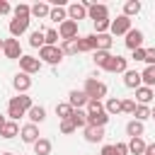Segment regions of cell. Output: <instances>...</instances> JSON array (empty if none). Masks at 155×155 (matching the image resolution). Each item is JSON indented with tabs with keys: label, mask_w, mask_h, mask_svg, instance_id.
I'll use <instances>...</instances> for the list:
<instances>
[{
	"label": "cell",
	"mask_w": 155,
	"mask_h": 155,
	"mask_svg": "<svg viewBox=\"0 0 155 155\" xmlns=\"http://www.w3.org/2000/svg\"><path fill=\"white\" fill-rule=\"evenodd\" d=\"M82 92L87 94V99H99V102H102V97H107L109 90H107V85H104L102 80H97V78H87Z\"/></svg>",
	"instance_id": "cell-1"
},
{
	"label": "cell",
	"mask_w": 155,
	"mask_h": 155,
	"mask_svg": "<svg viewBox=\"0 0 155 155\" xmlns=\"http://www.w3.org/2000/svg\"><path fill=\"white\" fill-rule=\"evenodd\" d=\"M39 61H41V63L58 65V63L63 61V51H61V46H41V48H39Z\"/></svg>",
	"instance_id": "cell-2"
},
{
	"label": "cell",
	"mask_w": 155,
	"mask_h": 155,
	"mask_svg": "<svg viewBox=\"0 0 155 155\" xmlns=\"http://www.w3.org/2000/svg\"><path fill=\"white\" fill-rule=\"evenodd\" d=\"M87 7H90V0H82V2H73V5H68V7H65V10H68V19H73V22L85 19V17H87Z\"/></svg>",
	"instance_id": "cell-3"
},
{
	"label": "cell",
	"mask_w": 155,
	"mask_h": 155,
	"mask_svg": "<svg viewBox=\"0 0 155 155\" xmlns=\"http://www.w3.org/2000/svg\"><path fill=\"white\" fill-rule=\"evenodd\" d=\"M58 36H61V41L78 39V22H73V19L61 22V24H58Z\"/></svg>",
	"instance_id": "cell-4"
},
{
	"label": "cell",
	"mask_w": 155,
	"mask_h": 155,
	"mask_svg": "<svg viewBox=\"0 0 155 155\" xmlns=\"http://www.w3.org/2000/svg\"><path fill=\"white\" fill-rule=\"evenodd\" d=\"M2 53H5V58H10V61H19V58H22L19 39H5V44H2Z\"/></svg>",
	"instance_id": "cell-5"
},
{
	"label": "cell",
	"mask_w": 155,
	"mask_h": 155,
	"mask_svg": "<svg viewBox=\"0 0 155 155\" xmlns=\"http://www.w3.org/2000/svg\"><path fill=\"white\" fill-rule=\"evenodd\" d=\"M19 68H22V73L34 75V73L41 70V61H39L36 56H24V53H22V58H19Z\"/></svg>",
	"instance_id": "cell-6"
},
{
	"label": "cell",
	"mask_w": 155,
	"mask_h": 155,
	"mask_svg": "<svg viewBox=\"0 0 155 155\" xmlns=\"http://www.w3.org/2000/svg\"><path fill=\"white\" fill-rule=\"evenodd\" d=\"M87 17L92 22H99V19H109V7L102 5V2H90L87 7Z\"/></svg>",
	"instance_id": "cell-7"
},
{
	"label": "cell",
	"mask_w": 155,
	"mask_h": 155,
	"mask_svg": "<svg viewBox=\"0 0 155 155\" xmlns=\"http://www.w3.org/2000/svg\"><path fill=\"white\" fill-rule=\"evenodd\" d=\"M131 31V19L128 17H124V15H119L116 19H111V27H109V34H114V36H119V34H128Z\"/></svg>",
	"instance_id": "cell-8"
},
{
	"label": "cell",
	"mask_w": 155,
	"mask_h": 155,
	"mask_svg": "<svg viewBox=\"0 0 155 155\" xmlns=\"http://www.w3.org/2000/svg\"><path fill=\"white\" fill-rule=\"evenodd\" d=\"M143 39H145V34H143L140 29H133V27H131V31L126 34V39H124V44H126V48H131V51H136V48H140V46H143Z\"/></svg>",
	"instance_id": "cell-9"
},
{
	"label": "cell",
	"mask_w": 155,
	"mask_h": 155,
	"mask_svg": "<svg viewBox=\"0 0 155 155\" xmlns=\"http://www.w3.org/2000/svg\"><path fill=\"white\" fill-rule=\"evenodd\" d=\"M75 46H78V53L97 51V36H94V34H87V36H78V39H75Z\"/></svg>",
	"instance_id": "cell-10"
},
{
	"label": "cell",
	"mask_w": 155,
	"mask_h": 155,
	"mask_svg": "<svg viewBox=\"0 0 155 155\" xmlns=\"http://www.w3.org/2000/svg\"><path fill=\"white\" fill-rule=\"evenodd\" d=\"M29 17H15L12 22H10V34H12V39H17V36H22L24 31H27V27H29Z\"/></svg>",
	"instance_id": "cell-11"
},
{
	"label": "cell",
	"mask_w": 155,
	"mask_h": 155,
	"mask_svg": "<svg viewBox=\"0 0 155 155\" xmlns=\"http://www.w3.org/2000/svg\"><path fill=\"white\" fill-rule=\"evenodd\" d=\"M104 70H107V73H126V70H128V58H124V56H111V61L107 63Z\"/></svg>",
	"instance_id": "cell-12"
},
{
	"label": "cell",
	"mask_w": 155,
	"mask_h": 155,
	"mask_svg": "<svg viewBox=\"0 0 155 155\" xmlns=\"http://www.w3.org/2000/svg\"><path fill=\"white\" fill-rule=\"evenodd\" d=\"M87 94L82 92V90H70L68 92V104L73 107V109H82V107H87Z\"/></svg>",
	"instance_id": "cell-13"
},
{
	"label": "cell",
	"mask_w": 155,
	"mask_h": 155,
	"mask_svg": "<svg viewBox=\"0 0 155 155\" xmlns=\"http://www.w3.org/2000/svg\"><path fill=\"white\" fill-rule=\"evenodd\" d=\"M12 87H15L19 94H27V90L31 87V78H29L27 73H17V75L12 78Z\"/></svg>",
	"instance_id": "cell-14"
},
{
	"label": "cell",
	"mask_w": 155,
	"mask_h": 155,
	"mask_svg": "<svg viewBox=\"0 0 155 155\" xmlns=\"http://www.w3.org/2000/svg\"><path fill=\"white\" fill-rule=\"evenodd\" d=\"M19 136H22V140H24V143H31V145H34V143L41 138V136H39V128H36L34 124L22 126V128H19Z\"/></svg>",
	"instance_id": "cell-15"
},
{
	"label": "cell",
	"mask_w": 155,
	"mask_h": 155,
	"mask_svg": "<svg viewBox=\"0 0 155 155\" xmlns=\"http://www.w3.org/2000/svg\"><path fill=\"white\" fill-rule=\"evenodd\" d=\"M82 131H85V140H87V143H99V140H104V128H102V126H85Z\"/></svg>",
	"instance_id": "cell-16"
},
{
	"label": "cell",
	"mask_w": 155,
	"mask_h": 155,
	"mask_svg": "<svg viewBox=\"0 0 155 155\" xmlns=\"http://www.w3.org/2000/svg\"><path fill=\"white\" fill-rule=\"evenodd\" d=\"M124 85L131 87V90H138V87L143 85L140 73H138V70H126V73H124Z\"/></svg>",
	"instance_id": "cell-17"
},
{
	"label": "cell",
	"mask_w": 155,
	"mask_h": 155,
	"mask_svg": "<svg viewBox=\"0 0 155 155\" xmlns=\"http://www.w3.org/2000/svg\"><path fill=\"white\" fill-rule=\"evenodd\" d=\"M153 97H155V92H153V87H145V85H140L138 90H136V99H138V104H150L153 102Z\"/></svg>",
	"instance_id": "cell-18"
},
{
	"label": "cell",
	"mask_w": 155,
	"mask_h": 155,
	"mask_svg": "<svg viewBox=\"0 0 155 155\" xmlns=\"http://www.w3.org/2000/svg\"><path fill=\"white\" fill-rule=\"evenodd\" d=\"M27 116H29V124H34V126H36V124H41V121L46 119V109H44L41 104H34V107L27 111Z\"/></svg>",
	"instance_id": "cell-19"
},
{
	"label": "cell",
	"mask_w": 155,
	"mask_h": 155,
	"mask_svg": "<svg viewBox=\"0 0 155 155\" xmlns=\"http://www.w3.org/2000/svg\"><path fill=\"white\" fill-rule=\"evenodd\" d=\"M143 133H145V126H143L140 121L131 119V121L126 124V136H128V138H140Z\"/></svg>",
	"instance_id": "cell-20"
},
{
	"label": "cell",
	"mask_w": 155,
	"mask_h": 155,
	"mask_svg": "<svg viewBox=\"0 0 155 155\" xmlns=\"http://www.w3.org/2000/svg\"><path fill=\"white\" fill-rule=\"evenodd\" d=\"M68 119L73 121L75 128H85V126H87V114H85V109H73Z\"/></svg>",
	"instance_id": "cell-21"
},
{
	"label": "cell",
	"mask_w": 155,
	"mask_h": 155,
	"mask_svg": "<svg viewBox=\"0 0 155 155\" xmlns=\"http://www.w3.org/2000/svg\"><path fill=\"white\" fill-rule=\"evenodd\" d=\"M126 145H128V153H131V155H143L148 143H145V140H143V136H140V138H128V143H126Z\"/></svg>",
	"instance_id": "cell-22"
},
{
	"label": "cell",
	"mask_w": 155,
	"mask_h": 155,
	"mask_svg": "<svg viewBox=\"0 0 155 155\" xmlns=\"http://www.w3.org/2000/svg\"><path fill=\"white\" fill-rule=\"evenodd\" d=\"M17 133H19V126H17V121H10V119H7V124L0 128V138H5V140L15 138Z\"/></svg>",
	"instance_id": "cell-23"
},
{
	"label": "cell",
	"mask_w": 155,
	"mask_h": 155,
	"mask_svg": "<svg viewBox=\"0 0 155 155\" xmlns=\"http://www.w3.org/2000/svg\"><path fill=\"white\" fill-rule=\"evenodd\" d=\"M48 19H53V22H58V24H61V22H65V19H68V10H65L63 5H53V7H51V12H48Z\"/></svg>",
	"instance_id": "cell-24"
},
{
	"label": "cell",
	"mask_w": 155,
	"mask_h": 155,
	"mask_svg": "<svg viewBox=\"0 0 155 155\" xmlns=\"http://www.w3.org/2000/svg\"><path fill=\"white\" fill-rule=\"evenodd\" d=\"M107 121H109V114L107 111H97V114H90L87 116V126H107Z\"/></svg>",
	"instance_id": "cell-25"
},
{
	"label": "cell",
	"mask_w": 155,
	"mask_h": 155,
	"mask_svg": "<svg viewBox=\"0 0 155 155\" xmlns=\"http://www.w3.org/2000/svg\"><path fill=\"white\" fill-rule=\"evenodd\" d=\"M48 12H51V5L48 2H36V5H31V17H39V19H44V17H48Z\"/></svg>",
	"instance_id": "cell-26"
},
{
	"label": "cell",
	"mask_w": 155,
	"mask_h": 155,
	"mask_svg": "<svg viewBox=\"0 0 155 155\" xmlns=\"http://www.w3.org/2000/svg\"><path fill=\"white\" fill-rule=\"evenodd\" d=\"M104 111H107L109 116L121 114V99H119V97H109V99L104 102Z\"/></svg>",
	"instance_id": "cell-27"
},
{
	"label": "cell",
	"mask_w": 155,
	"mask_h": 155,
	"mask_svg": "<svg viewBox=\"0 0 155 155\" xmlns=\"http://www.w3.org/2000/svg\"><path fill=\"white\" fill-rule=\"evenodd\" d=\"M51 148H53V145H51L48 138H39V140L34 143V153H36V155H51Z\"/></svg>",
	"instance_id": "cell-28"
},
{
	"label": "cell",
	"mask_w": 155,
	"mask_h": 155,
	"mask_svg": "<svg viewBox=\"0 0 155 155\" xmlns=\"http://www.w3.org/2000/svg\"><path fill=\"white\" fill-rule=\"evenodd\" d=\"M94 36H97V51H109L111 48V44H114L111 34H94Z\"/></svg>",
	"instance_id": "cell-29"
},
{
	"label": "cell",
	"mask_w": 155,
	"mask_h": 155,
	"mask_svg": "<svg viewBox=\"0 0 155 155\" xmlns=\"http://www.w3.org/2000/svg\"><path fill=\"white\" fill-rule=\"evenodd\" d=\"M92 61H94V65H97V68H102V70H104V68H107V63L111 61V53H109V51H94V58H92Z\"/></svg>",
	"instance_id": "cell-30"
},
{
	"label": "cell",
	"mask_w": 155,
	"mask_h": 155,
	"mask_svg": "<svg viewBox=\"0 0 155 155\" xmlns=\"http://www.w3.org/2000/svg\"><path fill=\"white\" fill-rule=\"evenodd\" d=\"M140 80L145 87H153L155 85V65H145V70L140 73Z\"/></svg>",
	"instance_id": "cell-31"
},
{
	"label": "cell",
	"mask_w": 155,
	"mask_h": 155,
	"mask_svg": "<svg viewBox=\"0 0 155 155\" xmlns=\"http://www.w3.org/2000/svg\"><path fill=\"white\" fill-rule=\"evenodd\" d=\"M140 12V2L138 0H128V2H124V17H133V15H138Z\"/></svg>",
	"instance_id": "cell-32"
},
{
	"label": "cell",
	"mask_w": 155,
	"mask_h": 155,
	"mask_svg": "<svg viewBox=\"0 0 155 155\" xmlns=\"http://www.w3.org/2000/svg\"><path fill=\"white\" fill-rule=\"evenodd\" d=\"M58 29H46L44 31V46H58Z\"/></svg>",
	"instance_id": "cell-33"
},
{
	"label": "cell",
	"mask_w": 155,
	"mask_h": 155,
	"mask_svg": "<svg viewBox=\"0 0 155 155\" xmlns=\"http://www.w3.org/2000/svg\"><path fill=\"white\" fill-rule=\"evenodd\" d=\"M133 119L136 121H145V119H150V107H145V104H136V111H133Z\"/></svg>",
	"instance_id": "cell-34"
},
{
	"label": "cell",
	"mask_w": 155,
	"mask_h": 155,
	"mask_svg": "<svg viewBox=\"0 0 155 155\" xmlns=\"http://www.w3.org/2000/svg\"><path fill=\"white\" fill-rule=\"evenodd\" d=\"M29 46H31V48H41V46H44V31H41V29H36V31L29 34Z\"/></svg>",
	"instance_id": "cell-35"
},
{
	"label": "cell",
	"mask_w": 155,
	"mask_h": 155,
	"mask_svg": "<svg viewBox=\"0 0 155 155\" xmlns=\"http://www.w3.org/2000/svg\"><path fill=\"white\" fill-rule=\"evenodd\" d=\"M70 111H73V107L68 104V102H58L56 104V114H58V119L63 121V119H68L70 116Z\"/></svg>",
	"instance_id": "cell-36"
},
{
	"label": "cell",
	"mask_w": 155,
	"mask_h": 155,
	"mask_svg": "<svg viewBox=\"0 0 155 155\" xmlns=\"http://www.w3.org/2000/svg\"><path fill=\"white\" fill-rule=\"evenodd\" d=\"M97 111H104V104H102L99 99H90L87 107H85V114L90 116V114H97Z\"/></svg>",
	"instance_id": "cell-37"
},
{
	"label": "cell",
	"mask_w": 155,
	"mask_h": 155,
	"mask_svg": "<svg viewBox=\"0 0 155 155\" xmlns=\"http://www.w3.org/2000/svg\"><path fill=\"white\" fill-rule=\"evenodd\" d=\"M12 12H15V17H29L31 19V5H24V2H19L17 7H12Z\"/></svg>",
	"instance_id": "cell-38"
},
{
	"label": "cell",
	"mask_w": 155,
	"mask_h": 155,
	"mask_svg": "<svg viewBox=\"0 0 155 155\" xmlns=\"http://www.w3.org/2000/svg\"><path fill=\"white\" fill-rule=\"evenodd\" d=\"M61 51H63V56H70V53H78V46H75V39H70V41H63V44H61Z\"/></svg>",
	"instance_id": "cell-39"
},
{
	"label": "cell",
	"mask_w": 155,
	"mask_h": 155,
	"mask_svg": "<svg viewBox=\"0 0 155 155\" xmlns=\"http://www.w3.org/2000/svg\"><path fill=\"white\" fill-rule=\"evenodd\" d=\"M75 131H78V128L73 126L70 119H63V121H61V133H63V136H70V133H75Z\"/></svg>",
	"instance_id": "cell-40"
},
{
	"label": "cell",
	"mask_w": 155,
	"mask_h": 155,
	"mask_svg": "<svg viewBox=\"0 0 155 155\" xmlns=\"http://www.w3.org/2000/svg\"><path fill=\"white\" fill-rule=\"evenodd\" d=\"M121 111L133 116V111H136V102H133V99H121Z\"/></svg>",
	"instance_id": "cell-41"
},
{
	"label": "cell",
	"mask_w": 155,
	"mask_h": 155,
	"mask_svg": "<svg viewBox=\"0 0 155 155\" xmlns=\"http://www.w3.org/2000/svg\"><path fill=\"white\" fill-rule=\"evenodd\" d=\"M114 155H128V145L126 143H114Z\"/></svg>",
	"instance_id": "cell-42"
},
{
	"label": "cell",
	"mask_w": 155,
	"mask_h": 155,
	"mask_svg": "<svg viewBox=\"0 0 155 155\" xmlns=\"http://www.w3.org/2000/svg\"><path fill=\"white\" fill-rule=\"evenodd\" d=\"M143 63L155 65V48H145V61H143Z\"/></svg>",
	"instance_id": "cell-43"
},
{
	"label": "cell",
	"mask_w": 155,
	"mask_h": 155,
	"mask_svg": "<svg viewBox=\"0 0 155 155\" xmlns=\"http://www.w3.org/2000/svg\"><path fill=\"white\" fill-rule=\"evenodd\" d=\"M131 58H133V61H145V48H143V46H140V48H136Z\"/></svg>",
	"instance_id": "cell-44"
},
{
	"label": "cell",
	"mask_w": 155,
	"mask_h": 155,
	"mask_svg": "<svg viewBox=\"0 0 155 155\" xmlns=\"http://www.w3.org/2000/svg\"><path fill=\"white\" fill-rule=\"evenodd\" d=\"M10 12H12L10 2H7V0H0V15H10Z\"/></svg>",
	"instance_id": "cell-45"
},
{
	"label": "cell",
	"mask_w": 155,
	"mask_h": 155,
	"mask_svg": "<svg viewBox=\"0 0 155 155\" xmlns=\"http://www.w3.org/2000/svg\"><path fill=\"white\" fill-rule=\"evenodd\" d=\"M99 155H114V145H109V143L102 145V153H99Z\"/></svg>",
	"instance_id": "cell-46"
},
{
	"label": "cell",
	"mask_w": 155,
	"mask_h": 155,
	"mask_svg": "<svg viewBox=\"0 0 155 155\" xmlns=\"http://www.w3.org/2000/svg\"><path fill=\"white\" fill-rule=\"evenodd\" d=\"M143 155H155V143H148L145 145V153Z\"/></svg>",
	"instance_id": "cell-47"
},
{
	"label": "cell",
	"mask_w": 155,
	"mask_h": 155,
	"mask_svg": "<svg viewBox=\"0 0 155 155\" xmlns=\"http://www.w3.org/2000/svg\"><path fill=\"white\" fill-rule=\"evenodd\" d=\"M5 124H7V116H2V114H0V128H2Z\"/></svg>",
	"instance_id": "cell-48"
},
{
	"label": "cell",
	"mask_w": 155,
	"mask_h": 155,
	"mask_svg": "<svg viewBox=\"0 0 155 155\" xmlns=\"http://www.w3.org/2000/svg\"><path fill=\"white\" fill-rule=\"evenodd\" d=\"M150 119H155V107H153V109H150Z\"/></svg>",
	"instance_id": "cell-49"
},
{
	"label": "cell",
	"mask_w": 155,
	"mask_h": 155,
	"mask_svg": "<svg viewBox=\"0 0 155 155\" xmlns=\"http://www.w3.org/2000/svg\"><path fill=\"white\" fill-rule=\"evenodd\" d=\"M2 44H5V39H0V51H2Z\"/></svg>",
	"instance_id": "cell-50"
},
{
	"label": "cell",
	"mask_w": 155,
	"mask_h": 155,
	"mask_svg": "<svg viewBox=\"0 0 155 155\" xmlns=\"http://www.w3.org/2000/svg\"><path fill=\"white\" fill-rule=\"evenodd\" d=\"M0 155H12V153H0Z\"/></svg>",
	"instance_id": "cell-51"
}]
</instances>
